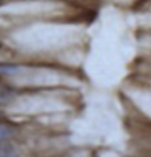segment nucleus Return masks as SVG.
Masks as SVG:
<instances>
[{"label": "nucleus", "mask_w": 151, "mask_h": 157, "mask_svg": "<svg viewBox=\"0 0 151 157\" xmlns=\"http://www.w3.org/2000/svg\"><path fill=\"white\" fill-rule=\"evenodd\" d=\"M14 132V129L8 124L7 122H2L0 123V141L9 138Z\"/></svg>", "instance_id": "f257e3e1"}, {"label": "nucleus", "mask_w": 151, "mask_h": 157, "mask_svg": "<svg viewBox=\"0 0 151 157\" xmlns=\"http://www.w3.org/2000/svg\"><path fill=\"white\" fill-rule=\"evenodd\" d=\"M0 157H17V151L12 145H0Z\"/></svg>", "instance_id": "f03ea898"}, {"label": "nucleus", "mask_w": 151, "mask_h": 157, "mask_svg": "<svg viewBox=\"0 0 151 157\" xmlns=\"http://www.w3.org/2000/svg\"><path fill=\"white\" fill-rule=\"evenodd\" d=\"M2 122H6V115L2 111H0V123H2Z\"/></svg>", "instance_id": "7ed1b4c3"}]
</instances>
